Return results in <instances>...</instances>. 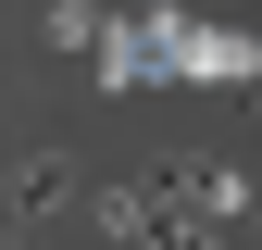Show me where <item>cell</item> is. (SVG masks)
Returning a JSON list of instances; mask_svg holds the SVG:
<instances>
[{"instance_id": "7a4b0ae2", "label": "cell", "mask_w": 262, "mask_h": 250, "mask_svg": "<svg viewBox=\"0 0 262 250\" xmlns=\"http://www.w3.org/2000/svg\"><path fill=\"white\" fill-rule=\"evenodd\" d=\"M100 25H113V13H75V0H62V13L38 25V38H50V50H100Z\"/></svg>"}, {"instance_id": "6da1fadb", "label": "cell", "mask_w": 262, "mask_h": 250, "mask_svg": "<svg viewBox=\"0 0 262 250\" xmlns=\"http://www.w3.org/2000/svg\"><path fill=\"white\" fill-rule=\"evenodd\" d=\"M62 200H75V150H25L13 163V238L38 225V213H62Z\"/></svg>"}]
</instances>
